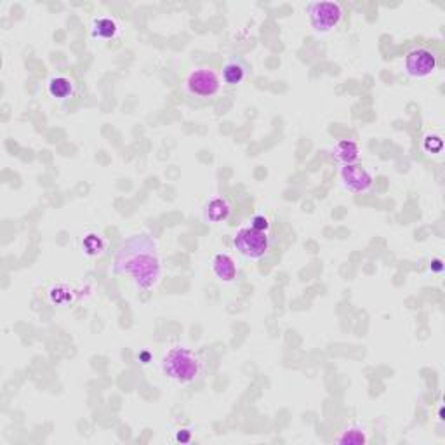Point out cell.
<instances>
[{
  "label": "cell",
  "instance_id": "7a4b0ae2",
  "mask_svg": "<svg viewBox=\"0 0 445 445\" xmlns=\"http://www.w3.org/2000/svg\"><path fill=\"white\" fill-rule=\"evenodd\" d=\"M162 370L169 380L180 384H190L202 374V360L192 350L174 346L162 357Z\"/></svg>",
  "mask_w": 445,
  "mask_h": 445
},
{
  "label": "cell",
  "instance_id": "e0dca14e",
  "mask_svg": "<svg viewBox=\"0 0 445 445\" xmlns=\"http://www.w3.org/2000/svg\"><path fill=\"white\" fill-rule=\"evenodd\" d=\"M444 270V263H442V259H433L432 261V272H435V273H440Z\"/></svg>",
  "mask_w": 445,
  "mask_h": 445
},
{
  "label": "cell",
  "instance_id": "4fadbf2b",
  "mask_svg": "<svg viewBox=\"0 0 445 445\" xmlns=\"http://www.w3.org/2000/svg\"><path fill=\"white\" fill-rule=\"evenodd\" d=\"M118 33V24L117 21L111 19L108 16H100L94 17L93 23H91V37L94 40H111V38L117 37Z\"/></svg>",
  "mask_w": 445,
  "mask_h": 445
},
{
  "label": "cell",
  "instance_id": "8992f818",
  "mask_svg": "<svg viewBox=\"0 0 445 445\" xmlns=\"http://www.w3.org/2000/svg\"><path fill=\"white\" fill-rule=\"evenodd\" d=\"M437 56L428 47H414L405 56V73L412 79H426L437 70Z\"/></svg>",
  "mask_w": 445,
  "mask_h": 445
},
{
  "label": "cell",
  "instance_id": "277c9868",
  "mask_svg": "<svg viewBox=\"0 0 445 445\" xmlns=\"http://www.w3.org/2000/svg\"><path fill=\"white\" fill-rule=\"evenodd\" d=\"M308 16H310L311 28L317 33H329L334 30L343 19V7L338 2H329V0H317L306 6Z\"/></svg>",
  "mask_w": 445,
  "mask_h": 445
},
{
  "label": "cell",
  "instance_id": "8fae6325",
  "mask_svg": "<svg viewBox=\"0 0 445 445\" xmlns=\"http://www.w3.org/2000/svg\"><path fill=\"white\" fill-rule=\"evenodd\" d=\"M49 96L54 100L66 101L75 94V82L66 75H54L47 82Z\"/></svg>",
  "mask_w": 445,
  "mask_h": 445
},
{
  "label": "cell",
  "instance_id": "52a82bcc",
  "mask_svg": "<svg viewBox=\"0 0 445 445\" xmlns=\"http://www.w3.org/2000/svg\"><path fill=\"white\" fill-rule=\"evenodd\" d=\"M339 178H341L343 187L348 192H352V194H367L374 187L373 174L360 164L343 166L341 171H339Z\"/></svg>",
  "mask_w": 445,
  "mask_h": 445
},
{
  "label": "cell",
  "instance_id": "3957f363",
  "mask_svg": "<svg viewBox=\"0 0 445 445\" xmlns=\"http://www.w3.org/2000/svg\"><path fill=\"white\" fill-rule=\"evenodd\" d=\"M233 247L237 249L238 254H242L244 258L258 261V259H263L268 254V233H266V231L254 230L252 226L240 228V230L237 231V235L233 237Z\"/></svg>",
  "mask_w": 445,
  "mask_h": 445
},
{
  "label": "cell",
  "instance_id": "9c48e42d",
  "mask_svg": "<svg viewBox=\"0 0 445 445\" xmlns=\"http://www.w3.org/2000/svg\"><path fill=\"white\" fill-rule=\"evenodd\" d=\"M332 159L339 164V166H353L359 164L360 150L357 141L353 139H341L332 146Z\"/></svg>",
  "mask_w": 445,
  "mask_h": 445
},
{
  "label": "cell",
  "instance_id": "9a60e30c",
  "mask_svg": "<svg viewBox=\"0 0 445 445\" xmlns=\"http://www.w3.org/2000/svg\"><path fill=\"white\" fill-rule=\"evenodd\" d=\"M251 226L254 228V230H259V231H268L270 230V219L266 218L265 214H256V216H252Z\"/></svg>",
  "mask_w": 445,
  "mask_h": 445
},
{
  "label": "cell",
  "instance_id": "30bf717a",
  "mask_svg": "<svg viewBox=\"0 0 445 445\" xmlns=\"http://www.w3.org/2000/svg\"><path fill=\"white\" fill-rule=\"evenodd\" d=\"M212 273L223 283H231L237 279V265L230 254H216L212 258Z\"/></svg>",
  "mask_w": 445,
  "mask_h": 445
},
{
  "label": "cell",
  "instance_id": "ba28073f",
  "mask_svg": "<svg viewBox=\"0 0 445 445\" xmlns=\"http://www.w3.org/2000/svg\"><path fill=\"white\" fill-rule=\"evenodd\" d=\"M249 70L251 68H249L247 61L235 56V58L228 59V61L223 65L221 68L223 82L230 87L238 86V84H242L245 79H247Z\"/></svg>",
  "mask_w": 445,
  "mask_h": 445
},
{
  "label": "cell",
  "instance_id": "5b68a950",
  "mask_svg": "<svg viewBox=\"0 0 445 445\" xmlns=\"http://www.w3.org/2000/svg\"><path fill=\"white\" fill-rule=\"evenodd\" d=\"M185 87H187L190 96L198 97V100H211L221 89V79L212 68L201 66V68H194L188 73Z\"/></svg>",
  "mask_w": 445,
  "mask_h": 445
},
{
  "label": "cell",
  "instance_id": "7c38bea8",
  "mask_svg": "<svg viewBox=\"0 0 445 445\" xmlns=\"http://www.w3.org/2000/svg\"><path fill=\"white\" fill-rule=\"evenodd\" d=\"M231 214V208L221 197H214L204 205V221L218 224L226 221Z\"/></svg>",
  "mask_w": 445,
  "mask_h": 445
},
{
  "label": "cell",
  "instance_id": "6da1fadb",
  "mask_svg": "<svg viewBox=\"0 0 445 445\" xmlns=\"http://www.w3.org/2000/svg\"><path fill=\"white\" fill-rule=\"evenodd\" d=\"M117 275H127L139 290H150L160 280V258L157 245L146 235L129 238L115 256Z\"/></svg>",
  "mask_w": 445,
  "mask_h": 445
},
{
  "label": "cell",
  "instance_id": "5bb4252c",
  "mask_svg": "<svg viewBox=\"0 0 445 445\" xmlns=\"http://www.w3.org/2000/svg\"><path fill=\"white\" fill-rule=\"evenodd\" d=\"M366 435H364V432L360 428H355V426H352V428L345 430L343 432V435L338 439V444H350V445H362L366 444Z\"/></svg>",
  "mask_w": 445,
  "mask_h": 445
},
{
  "label": "cell",
  "instance_id": "2e32d148",
  "mask_svg": "<svg viewBox=\"0 0 445 445\" xmlns=\"http://www.w3.org/2000/svg\"><path fill=\"white\" fill-rule=\"evenodd\" d=\"M176 440L181 444H188L192 440V432L190 430H180V432L176 433Z\"/></svg>",
  "mask_w": 445,
  "mask_h": 445
}]
</instances>
